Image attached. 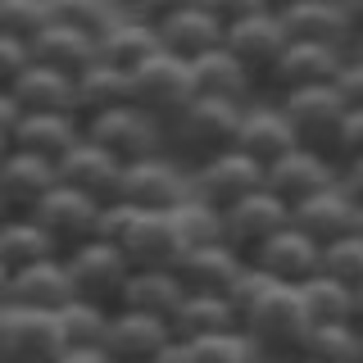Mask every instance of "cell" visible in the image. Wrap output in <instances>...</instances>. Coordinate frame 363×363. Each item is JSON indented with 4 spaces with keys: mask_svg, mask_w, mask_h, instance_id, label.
I'll return each instance as SVG.
<instances>
[{
    "mask_svg": "<svg viewBox=\"0 0 363 363\" xmlns=\"http://www.w3.org/2000/svg\"><path fill=\"white\" fill-rule=\"evenodd\" d=\"M60 318H64V332H68V345H73V350H105V336H109L113 313L96 309V304L73 300Z\"/></svg>",
    "mask_w": 363,
    "mask_h": 363,
    "instance_id": "40",
    "label": "cell"
},
{
    "mask_svg": "<svg viewBox=\"0 0 363 363\" xmlns=\"http://www.w3.org/2000/svg\"><path fill=\"white\" fill-rule=\"evenodd\" d=\"M354 213H359V204L345 196V186H336L332 191H323V196H313V200H304L300 209H295V227H300L304 236H313L318 245H332L340 241V236H350L354 232Z\"/></svg>",
    "mask_w": 363,
    "mask_h": 363,
    "instance_id": "30",
    "label": "cell"
},
{
    "mask_svg": "<svg viewBox=\"0 0 363 363\" xmlns=\"http://www.w3.org/2000/svg\"><path fill=\"white\" fill-rule=\"evenodd\" d=\"M340 186H345V196L363 204V159H354V164H340Z\"/></svg>",
    "mask_w": 363,
    "mask_h": 363,
    "instance_id": "48",
    "label": "cell"
},
{
    "mask_svg": "<svg viewBox=\"0 0 363 363\" xmlns=\"http://www.w3.org/2000/svg\"><path fill=\"white\" fill-rule=\"evenodd\" d=\"M245 268H250V259L241 250H232L227 241H213V245L186 250V259L177 264V277L186 281L191 295H227L232 300V291L245 277Z\"/></svg>",
    "mask_w": 363,
    "mask_h": 363,
    "instance_id": "22",
    "label": "cell"
},
{
    "mask_svg": "<svg viewBox=\"0 0 363 363\" xmlns=\"http://www.w3.org/2000/svg\"><path fill=\"white\" fill-rule=\"evenodd\" d=\"M354 323H359V327H363V286H359V291H354Z\"/></svg>",
    "mask_w": 363,
    "mask_h": 363,
    "instance_id": "51",
    "label": "cell"
},
{
    "mask_svg": "<svg viewBox=\"0 0 363 363\" xmlns=\"http://www.w3.org/2000/svg\"><path fill=\"white\" fill-rule=\"evenodd\" d=\"M309 332L313 318L300 300V286H281L268 277V286L241 309V336L250 340L259 363H300Z\"/></svg>",
    "mask_w": 363,
    "mask_h": 363,
    "instance_id": "1",
    "label": "cell"
},
{
    "mask_svg": "<svg viewBox=\"0 0 363 363\" xmlns=\"http://www.w3.org/2000/svg\"><path fill=\"white\" fill-rule=\"evenodd\" d=\"M73 354L60 313L0 309V363H64Z\"/></svg>",
    "mask_w": 363,
    "mask_h": 363,
    "instance_id": "7",
    "label": "cell"
},
{
    "mask_svg": "<svg viewBox=\"0 0 363 363\" xmlns=\"http://www.w3.org/2000/svg\"><path fill=\"white\" fill-rule=\"evenodd\" d=\"M5 96L23 113H77V82L55 73V68H41V64H32Z\"/></svg>",
    "mask_w": 363,
    "mask_h": 363,
    "instance_id": "29",
    "label": "cell"
},
{
    "mask_svg": "<svg viewBox=\"0 0 363 363\" xmlns=\"http://www.w3.org/2000/svg\"><path fill=\"white\" fill-rule=\"evenodd\" d=\"M191 186H196V196L204 204H213V209L227 213L232 204L268 191V168L255 164V159L241 155V150H227L218 159H209V164L191 168Z\"/></svg>",
    "mask_w": 363,
    "mask_h": 363,
    "instance_id": "10",
    "label": "cell"
},
{
    "mask_svg": "<svg viewBox=\"0 0 363 363\" xmlns=\"http://www.w3.org/2000/svg\"><path fill=\"white\" fill-rule=\"evenodd\" d=\"M354 232L363 236V204H359V213H354Z\"/></svg>",
    "mask_w": 363,
    "mask_h": 363,
    "instance_id": "53",
    "label": "cell"
},
{
    "mask_svg": "<svg viewBox=\"0 0 363 363\" xmlns=\"http://www.w3.org/2000/svg\"><path fill=\"white\" fill-rule=\"evenodd\" d=\"M55 191H60V164L23 155V150L5 155V164H0V209H5V223L37 218V209Z\"/></svg>",
    "mask_w": 363,
    "mask_h": 363,
    "instance_id": "11",
    "label": "cell"
},
{
    "mask_svg": "<svg viewBox=\"0 0 363 363\" xmlns=\"http://www.w3.org/2000/svg\"><path fill=\"white\" fill-rule=\"evenodd\" d=\"M245 109L250 105H236V100L196 96L191 109L182 113L177 123H168V155L182 159L186 168H200V164H209V159L236 150Z\"/></svg>",
    "mask_w": 363,
    "mask_h": 363,
    "instance_id": "3",
    "label": "cell"
},
{
    "mask_svg": "<svg viewBox=\"0 0 363 363\" xmlns=\"http://www.w3.org/2000/svg\"><path fill=\"white\" fill-rule=\"evenodd\" d=\"M73 277H68L64 259H50V264L23 268L5 277V304L9 309H41V313H64L73 304Z\"/></svg>",
    "mask_w": 363,
    "mask_h": 363,
    "instance_id": "21",
    "label": "cell"
},
{
    "mask_svg": "<svg viewBox=\"0 0 363 363\" xmlns=\"http://www.w3.org/2000/svg\"><path fill=\"white\" fill-rule=\"evenodd\" d=\"M268 5H272V9H286V5H291V0H268Z\"/></svg>",
    "mask_w": 363,
    "mask_h": 363,
    "instance_id": "54",
    "label": "cell"
},
{
    "mask_svg": "<svg viewBox=\"0 0 363 363\" xmlns=\"http://www.w3.org/2000/svg\"><path fill=\"white\" fill-rule=\"evenodd\" d=\"M32 64H37V55H32V45H28V41L0 37V91H9Z\"/></svg>",
    "mask_w": 363,
    "mask_h": 363,
    "instance_id": "43",
    "label": "cell"
},
{
    "mask_svg": "<svg viewBox=\"0 0 363 363\" xmlns=\"http://www.w3.org/2000/svg\"><path fill=\"white\" fill-rule=\"evenodd\" d=\"M32 55H37L41 68H55V73H64V77L77 82L86 68L100 64V37L73 28V23H55L41 41H32Z\"/></svg>",
    "mask_w": 363,
    "mask_h": 363,
    "instance_id": "28",
    "label": "cell"
},
{
    "mask_svg": "<svg viewBox=\"0 0 363 363\" xmlns=\"http://www.w3.org/2000/svg\"><path fill=\"white\" fill-rule=\"evenodd\" d=\"M336 182H340V164L327 159V155H313V150H291L286 159H277V164L268 168V191L286 204L291 213L300 209L304 200L332 191Z\"/></svg>",
    "mask_w": 363,
    "mask_h": 363,
    "instance_id": "18",
    "label": "cell"
},
{
    "mask_svg": "<svg viewBox=\"0 0 363 363\" xmlns=\"http://www.w3.org/2000/svg\"><path fill=\"white\" fill-rule=\"evenodd\" d=\"M227 332H241V313L227 295H186L173 336L177 340H200V336H227Z\"/></svg>",
    "mask_w": 363,
    "mask_h": 363,
    "instance_id": "33",
    "label": "cell"
},
{
    "mask_svg": "<svg viewBox=\"0 0 363 363\" xmlns=\"http://www.w3.org/2000/svg\"><path fill=\"white\" fill-rule=\"evenodd\" d=\"M186 281L177 277V268H136L128 281V295H123V309L159 318V323L173 327L182 304H186Z\"/></svg>",
    "mask_w": 363,
    "mask_h": 363,
    "instance_id": "25",
    "label": "cell"
},
{
    "mask_svg": "<svg viewBox=\"0 0 363 363\" xmlns=\"http://www.w3.org/2000/svg\"><path fill=\"white\" fill-rule=\"evenodd\" d=\"M345 5V14H350V23H354V32H363V0H340Z\"/></svg>",
    "mask_w": 363,
    "mask_h": 363,
    "instance_id": "50",
    "label": "cell"
},
{
    "mask_svg": "<svg viewBox=\"0 0 363 363\" xmlns=\"http://www.w3.org/2000/svg\"><path fill=\"white\" fill-rule=\"evenodd\" d=\"M354 159H363V109H350L340 132V164H354Z\"/></svg>",
    "mask_w": 363,
    "mask_h": 363,
    "instance_id": "47",
    "label": "cell"
},
{
    "mask_svg": "<svg viewBox=\"0 0 363 363\" xmlns=\"http://www.w3.org/2000/svg\"><path fill=\"white\" fill-rule=\"evenodd\" d=\"M173 218H177V227H182V236H186V250L223 241V209L204 204L200 196H191L182 209H173Z\"/></svg>",
    "mask_w": 363,
    "mask_h": 363,
    "instance_id": "41",
    "label": "cell"
},
{
    "mask_svg": "<svg viewBox=\"0 0 363 363\" xmlns=\"http://www.w3.org/2000/svg\"><path fill=\"white\" fill-rule=\"evenodd\" d=\"M159 50H164V45H159V28L145 23V18H136L132 9L100 37V60L123 68V73H136V68L150 64Z\"/></svg>",
    "mask_w": 363,
    "mask_h": 363,
    "instance_id": "31",
    "label": "cell"
},
{
    "mask_svg": "<svg viewBox=\"0 0 363 363\" xmlns=\"http://www.w3.org/2000/svg\"><path fill=\"white\" fill-rule=\"evenodd\" d=\"M37 223H41V232L55 241V250L68 259L73 250L100 241V227H105V204L86 200L82 191H73V186H60L37 209Z\"/></svg>",
    "mask_w": 363,
    "mask_h": 363,
    "instance_id": "12",
    "label": "cell"
},
{
    "mask_svg": "<svg viewBox=\"0 0 363 363\" xmlns=\"http://www.w3.org/2000/svg\"><path fill=\"white\" fill-rule=\"evenodd\" d=\"M64 363H109V359L100 354V350H73V354H68Z\"/></svg>",
    "mask_w": 363,
    "mask_h": 363,
    "instance_id": "49",
    "label": "cell"
},
{
    "mask_svg": "<svg viewBox=\"0 0 363 363\" xmlns=\"http://www.w3.org/2000/svg\"><path fill=\"white\" fill-rule=\"evenodd\" d=\"M164 363H259L250 340L241 332H227V336H200V340H177L173 354Z\"/></svg>",
    "mask_w": 363,
    "mask_h": 363,
    "instance_id": "37",
    "label": "cell"
},
{
    "mask_svg": "<svg viewBox=\"0 0 363 363\" xmlns=\"http://www.w3.org/2000/svg\"><path fill=\"white\" fill-rule=\"evenodd\" d=\"M291 223H295V213L286 204L272 196V191H259V196L232 204V209L223 213V241L232 250H241L245 259H255L259 250H264L277 232H286Z\"/></svg>",
    "mask_w": 363,
    "mask_h": 363,
    "instance_id": "13",
    "label": "cell"
},
{
    "mask_svg": "<svg viewBox=\"0 0 363 363\" xmlns=\"http://www.w3.org/2000/svg\"><path fill=\"white\" fill-rule=\"evenodd\" d=\"M50 259H64L55 241L41 232L37 218H9L5 232H0V264H5V277L9 272H23V268H37V264H50Z\"/></svg>",
    "mask_w": 363,
    "mask_h": 363,
    "instance_id": "34",
    "label": "cell"
},
{
    "mask_svg": "<svg viewBox=\"0 0 363 363\" xmlns=\"http://www.w3.org/2000/svg\"><path fill=\"white\" fill-rule=\"evenodd\" d=\"M55 14H60V23H73L91 37H105L128 14V0H55Z\"/></svg>",
    "mask_w": 363,
    "mask_h": 363,
    "instance_id": "39",
    "label": "cell"
},
{
    "mask_svg": "<svg viewBox=\"0 0 363 363\" xmlns=\"http://www.w3.org/2000/svg\"><path fill=\"white\" fill-rule=\"evenodd\" d=\"M123 173H128V164H118L109 150H100L96 141H86V136L60 159V186L82 191L86 200L105 204V209L123 200Z\"/></svg>",
    "mask_w": 363,
    "mask_h": 363,
    "instance_id": "15",
    "label": "cell"
},
{
    "mask_svg": "<svg viewBox=\"0 0 363 363\" xmlns=\"http://www.w3.org/2000/svg\"><path fill=\"white\" fill-rule=\"evenodd\" d=\"M60 23L55 0H0V37L14 41H41L45 32Z\"/></svg>",
    "mask_w": 363,
    "mask_h": 363,
    "instance_id": "36",
    "label": "cell"
},
{
    "mask_svg": "<svg viewBox=\"0 0 363 363\" xmlns=\"http://www.w3.org/2000/svg\"><path fill=\"white\" fill-rule=\"evenodd\" d=\"M250 264H255L259 272H268L272 281H281V286H304V281H313L318 272H323V245L291 223L286 232L272 236Z\"/></svg>",
    "mask_w": 363,
    "mask_h": 363,
    "instance_id": "20",
    "label": "cell"
},
{
    "mask_svg": "<svg viewBox=\"0 0 363 363\" xmlns=\"http://www.w3.org/2000/svg\"><path fill=\"white\" fill-rule=\"evenodd\" d=\"M323 272L336 277V281H345L350 291H359L363 286V236L350 232V236H340V241L327 245L323 250Z\"/></svg>",
    "mask_w": 363,
    "mask_h": 363,
    "instance_id": "42",
    "label": "cell"
},
{
    "mask_svg": "<svg viewBox=\"0 0 363 363\" xmlns=\"http://www.w3.org/2000/svg\"><path fill=\"white\" fill-rule=\"evenodd\" d=\"M281 113H286L295 141L300 150H313V155H327L340 164V132H345V118H350V105L340 100L336 86H309V91H291V96L277 100Z\"/></svg>",
    "mask_w": 363,
    "mask_h": 363,
    "instance_id": "4",
    "label": "cell"
},
{
    "mask_svg": "<svg viewBox=\"0 0 363 363\" xmlns=\"http://www.w3.org/2000/svg\"><path fill=\"white\" fill-rule=\"evenodd\" d=\"M350 55H359V60H363V32L354 37V45H350Z\"/></svg>",
    "mask_w": 363,
    "mask_h": 363,
    "instance_id": "52",
    "label": "cell"
},
{
    "mask_svg": "<svg viewBox=\"0 0 363 363\" xmlns=\"http://www.w3.org/2000/svg\"><path fill=\"white\" fill-rule=\"evenodd\" d=\"M200 0H128V9L136 18H145V23H168L173 14H186V9H196Z\"/></svg>",
    "mask_w": 363,
    "mask_h": 363,
    "instance_id": "45",
    "label": "cell"
},
{
    "mask_svg": "<svg viewBox=\"0 0 363 363\" xmlns=\"http://www.w3.org/2000/svg\"><path fill=\"white\" fill-rule=\"evenodd\" d=\"M196 96L200 91H196L191 64L177 60V55H168V50H159L150 64H141L132 73V105L145 109L155 123H164V132H168V123H177L182 113L191 109Z\"/></svg>",
    "mask_w": 363,
    "mask_h": 363,
    "instance_id": "6",
    "label": "cell"
},
{
    "mask_svg": "<svg viewBox=\"0 0 363 363\" xmlns=\"http://www.w3.org/2000/svg\"><path fill=\"white\" fill-rule=\"evenodd\" d=\"M123 105H132V73H123V68L100 60L96 68H86L77 77V118L82 123L100 118L109 109H123Z\"/></svg>",
    "mask_w": 363,
    "mask_h": 363,
    "instance_id": "32",
    "label": "cell"
},
{
    "mask_svg": "<svg viewBox=\"0 0 363 363\" xmlns=\"http://www.w3.org/2000/svg\"><path fill=\"white\" fill-rule=\"evenodd\" d=\"M100 241H113L128 255L132 268H177L186 259V236L173 213H150V209H132V204H109Z\"/></svg>",
    "mask_w": 363,
    "mask_h": 363,
    "instance_id": "2",
    "label": "cell"
},
{
    "mask_svg": "<svg viewBox=\"0 0 363 363\" xmlns=\"http://www.w3.org/2000/svg\"><path fill=\"white\" fill-rule=\"evenodd\" d=\"M191 196H196L191 168L182 164V159H173L168 150L141 159V164H128V173H123V204H132V209L173 213Z\"/></svg>",
    "mask_w": 363,
    "mask_h": 363,
    "instance_id": "8",
    "label": "cell"
},
{
    "mask_svg": "<svg viewBox=\"0 0 363 363\" xmlns=\"http://www.w3.org/2000/svg\"><path fill=\"white\" fill-rule=\"evenodd\" d=\"M204 9H209L213 18L223 23V28H236V23H245V18H255V14H264V9H272L268 0H200Z\"/></svg>",
    "mask_w": 363,
    "mask_h": 363,
    "instance_id": "44",
    "label": "cell"
},
{
    "mask_svg": "<svg viewBox=\"0 0 363 363\" xmlns=\"http://www.w3.org/2000/svg\"><path fill=\"white\" fill-rule=\"evenodd\" d=\"M191 73H196V91H200V96L236 100V105H255V100H264V82H259V77L250 73L227 45L213 50V55H204V60H196Z\"/></svg>",
    "mask_w": 363,
    "mask_h": 363,
    "instance_id": "26",
    "label": "cell"
},
{
    "mask_svg": "<svg viewBox=\"0 0 363 363\" xmlns=\"http://www.w3.org/2000/svg\"><path fill=\"white\" fill-rule=\"evenodd\" d=\"M227 50H232L236 60H241L250 73L268 86L272 68H277L281 55L291 50V32H286V23H281L277 9H264V14H255V18L236 23V28H227Z\"/></svg>",
    "mask_w": 363,
    "mask_h": 363,
    "instance_id": "17",
    "label": "cell"
},
{
    "mask_svg": "<svg viewBox=\"0 0 363 363\" xmlns=\"http://www.w3.org/2000/svg\"><path fill=\"white\" fill-rule=\"evenodd\" d=\"M82 136H86V123L77 118V113H23V123H18V132H14V141H9L5 155L23 150V155L60 164Z\"/></svg>",
    "mask_w": 363,
    "mask_h": 363,
    "instance_id": "24",
    "label": "cell"
},
{
    "mask_svg": "<svg viewBox=\"0 0 363 363\" xmlns=\"http://www.w3.org/2000/svg\"><path fill=\"white\" fill-rule=\"evenodd\" d=\"M177 336L168 323L159 318H145V313H132V309H118L109 323V336H105V354L109 363H164L173 354Z\"/></svg>",
    "mask_w": 363,
    "mask_h": 363,
    "instance_id": "14",
    "label": "cell"
},
{
    "mask_svg": "<svg viewBox=\"0 0 363 363\" xmlns=\"http://www.w3.org/2000/svg\"><path fill=\"white\" fill-rule=\"evenodd\" d=\"M277 14H281V23H286L291 41L332 45V50L350 55V45H354V37H359L340 0H291L286 9H277Z\"/></svg>",
    "mask_w": 363,
    "mask_h": 363,
    "instance_id": "19",
    "label": "cell"
},
{
    "mask_svg": "<svg viewBox=\"0 0 363 363\" xmlns=\"http://www.w3.org/2000/svg\"><path fill=\"white\" fill-rule=\"evenodd\" d=\"M350 55L345 50H332V45H309V41H291V50L281 55V64L272 68L264 96L268 100H281L291 91H309V86H336L340 68H345Z\"/></svg>",
    "mask_w": 363,
    "mask_h": 363,
    "instance_id": "16",
    "label": "cell"
},
{
    "mask_svg": "<svg viewBox=\"0 0 363 363\" xmlns=\"http://www.w3.org/2000/svg\"><path fill=\"white\" fill-rule=\"evenodd\" d=\"M159 45H164L168 55H177V60L196 64V60H204V55L223 50L227 28L204 5H196V9H186V14H173L168 23H159Z\"/></svg>",
    "mask_w": 363,
    "mask_h": 363,
    "instance_id": "27",
    "label": "cell"
},
{
    "mask_svg": "<svg viewBox=\"0 0 363 363\" xmlns=\"http://www.w3.org/2000/svg\"><path fill=\"white\" fill-rule=\"evenodd\" d=\"M236 150L250 155L255 164L272 168L277 159H286L291 150H300V141H295L286 113H281L277 100H255V105L245 109V123H241V136H236Z\"/></svg>",
    "mask_w": 363,
    "mask_h": 363,
    "instance_id": "23",
    "label": "cell"
},
{
    "mask_svg": "<svg viewBox=\"0 0 363 363\" xmlns=\"http://www.w3.org/2000/svg\"><path fill=\"white\" fill-rule=\"evenodd\" d=\"M64 264H68V277H73V295L82 304H96L105 313L123 309V295H128V281L136 268L113 241H91L82 250H73Z\"/></svg>",
    "mask_w": 363,
    "mask_h": 363,
    "instance_id": "5",
    "label": "cell"
},
{
    "mask_svg": "<svg viewBox=\"0 0 363 363\" xmlns=\"http://www.w3.org/2000/svg\"><path fill=\"white\" fill-rule=\"evenodd\" d=\"M300 300H304V309H309L313 327L354 323V291H350L345 281L327 277V272H318L313 281H304V286H300ZM354 327H359V323H354Z\"/></svg>",
    "mask_w": 363,
    "mask_h": 363,
    "instance_id": "35",
    "label": "cell"
},
{
    "mask_svg": "<svg viewBox=\"0 0 363 363\" xmlns=\"http://www.w3.org/2000/svg\"><path fill=\"white\" fill-rule=\"evenodd\" d=\"M86 141H96L100 150H109L118 164H141V159L168 150L164 123H155L150 113L136 109V105H123V109H109V113H100V118H91Z\"/></svg>",
    "mask_w": 363,
    "mask_h": 363,
    "instance_id": "9",
    "label": "cell"
},
{
    "mask_svg": "<svg viewBox=\"0 0 363 363\" xmlns=\"http://www.w3.org/2000/svg\"><path fill=\"white\" fill-rule=\"evenodd\" d=\"M309 363H363V327L354 323H332V327H313L309 345H304Z\"/></svg>",
    "mask_w": 363,
    "mask_h": 363,
    "instance_id": "38",
    "label": "cell"
},
{
    "mask_svg": "<svg viewBox=\"0 0 363 363\" xmlns=\"http://www.w3.org/2000/svg\"><path fill=\"white\" fill-rule=\"evenodd\" d=\"M300 363H309V359H300Z\"/></svg>",
    "mask_w": 363,
    "mask_h": 363,
    "instance_id": "55",
    "label": "cell"
},
{
    "mask_svg": "<svg viewBox=\"0 0 363 363\" xmlns=\"http://www.w3.org/2000/svg\"><path fill=\"white\" fill-rule=\"evenodd\" d=\"M336 91L350 109H363V60L359 55L345 60V68H340V77H336Z\"/></svg>",
    "mask_w": 363,
    "mask_h": 363,
    "instance_id": "46",
    "label": "cell"
}]
</instances>
